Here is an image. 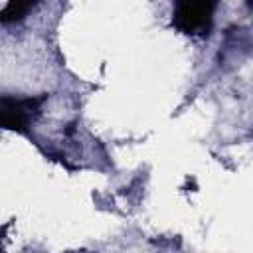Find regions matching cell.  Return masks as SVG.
<instances>
[{"label": "cell", "mask_w": 253, "mask_h": 253, "mask_svg": "<svg viewBox=\"0 0 253 253\" xmlns=\"http://www.w3.org/2000/svg\"><path fill=\"white\" fill-rule=\"evenodd\" d=\"M42 103L43 97H0V128L26 132L40 113Z\"/></svg>", "instance_id": "1"}, {"label": "cell", "mask_w": 253, "mask_h": 253, "mask_svg": "<svg viewBox=\"0 0 253 253\" xmlns=\"http://www.w3.org/2000/svg\"><path fill=\"white\" fill-rule=\"evenodd\" d=\"M215 2H178L174 6V26L184 34H208Z\"/></svg>", "instance_id": "2"}, {"label": "cell", "mask_w": 253, "mask_h": 253, "mask_svg": "<svg viewBox=\"0 0 253 253\" xmlns=\"http://www.w3.org/2000/svg\"><path fill=\"white\" fill-rule=\"evenodd\" d=\"M34 8V2H20V0H12L8 2L2 10H0V22L2 24H12L22 20L30 10Z\"/></svg>", "instance_id": "3"}]
</instances>
